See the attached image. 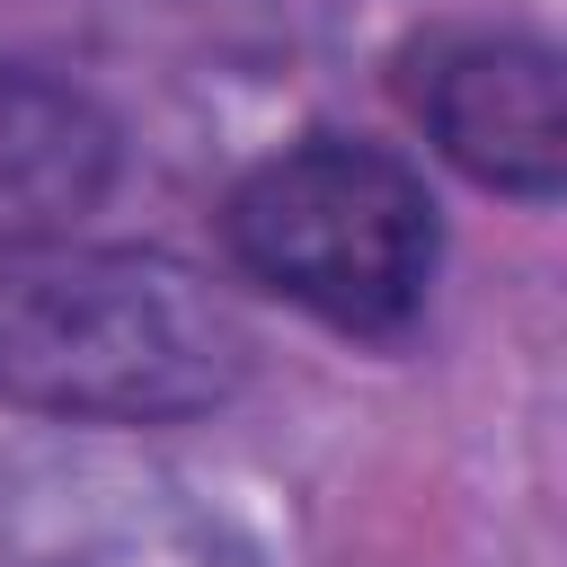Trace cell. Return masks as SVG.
Instances as JSON below:
<instances>
[{"mask_svg":"<svg viewBox=\"0 0 567 567\" xmlns=\"http://www.w3.org/2000/svg\"><path fill=\"white\" fill-rule=\"evenodd\" d=\"M248 381L239 310L159 248L0 239V408L62 425H186Z\"/></svg>","mask_w":567,"mask_h":567,"instance_id":"1","label":"cell"},{"mask_svg":"<svg viewBox=\"0 0 567 567\" xmlns=\"http://www.w3.org/2000/svg\"><path fill=\"white\" fill-rule=\"evenodd\" d=\"M230 266L354 346H408L443 266L434 186L354 133H301L221 195Z\"/></svg>","mask_w":567,"mask_h":567,"instance_id":"2","label":"cell"},{"mask_svg":"<svg viewBox=\"0 0 567 567\" xmlns=\"http://www.w3.org/2000/svg\"><path fill=\"white\" fill-rule=\"evenodd\" d=\"M408 115L434 133V151L514 204H549L567 177V89L558 53L514 27H443L408 44Z\"/></svg>","mask_w":567,"mask_h":567,"instance_id":"3","label":"cell"},{"mask_svg":"<svg viewBox=\"0 0 567 567\" xmlns=\"http://www.w3.org/2000/svg\"><path fill=\"white\" fill-rule=\"evenodd\" d=\"M115 186V124L35 62H0V239L80 230Z\"/></svg>","mask_w":567,"mask_h":567,"instance_id":"4","label":"cell"}]
</instances>
